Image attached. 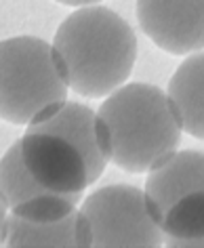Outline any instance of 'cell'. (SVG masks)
<instances>
[{"mask_svg": "<svg viewBox=\"0 0 204 248\" xmlns=\"http://www.w3.org/2000/svg\"><path fill=\"white\" fill-rule=\"evenodd\" d=\"M97 122L110 162L133 175L150 172L181 143L169 93L154 84H122L101 103Z\"/></svg>", "mask_w": 204, "mask_h": 248, "instance_id": "1", "label": "cell"}, {"mask_svg": "<svg viewBox=\"0 0 204 248\" xmlns=\"http://www.w3.org/2000/svg\"><path fill=\"white\" fill-rule=\"evenodd\" d=\"M55 53L74 93L108 97L128 80L137 59L131 26L106 7H82L61 21Z\"/></svg>", "mask_w": 204, "mask_h": 248, "instance_id": "2", "label": "cell"}, {"mask_svg": "<svg viewBox=\"0 0 204 248\" xmlns=\"http://www.w3.org/2000/svg\"><path fill=\"white\" fill-rule=\"evenodd\" d=\"M0 116L9 124H32L42 111L67 101V78L55 46L34 36L0 45Z\"/></svg>", "mask_w": 204, "mask_h": 248, "instance_id": "3", "label": "cell"}, {"mask_svg": "<svg viewBox=\"0 0 204 248\" xmlns=\"http://www.w3.org/2000/svg\"><path fill=\"white\" fill-rule=\"evenodd\" d=\"M91 248L160 246L164 232L152 215L145 191L133 185H108L82 202Z\"/></svg>", "mask_w": 204, "mask_h": 248, "instance_id": "4", "label": "cell"}, {"mask_svg": "<svg viewBox=\"0 0 204 248\" xmlns=\"http://www.w3.org/2000/svg\"><path fill=\"white\" fill-rule=\"evenodd\" d=\"M70 196H40L11 208L2 219V244L21 246H74L91 248L89 227Z\"/></svg>", "mask_w": 204, "mask_h": 248, "instance_id": "5", "label": "cell"}, {"mask_svg": "<svg viewBox=\"0 0 204 248\" xmlns=\"http://www.w3.org/2000/svg\"><path fill=\"white\" fill-rule=\"evenodd\" d=\"M21 160L48 194L70 196L80 200L91 185L89 166L76 147L63 137L48 133H30L19 139Z\"/></svg>", "mask_w": 204, "mask_h": 248, "instance_id": "6", "label": "cell"}, {"mask_svg": "<svg viewBox=\"0 0 204 248\" xmlns=\"http://www.w3.org/2000/svg\"><path fill=\"white\" fill-rule=\"evenodd\" d=\"M143 34L171 55L204 48V0H137Z\"/></svg>", "mask_w": 204, "mask_h": 248, "instance_id": "7", "label": "cell"}, {"mask_svg": "<svg viewBox=\"0 0 204 248\" xmlns=\"http://www.w3.org/2000/svg\"><path fill=\"white\" fill-rule=\"evenodd\" d=\"M30 133H48L67 139L82 154L89 166L91 183L103 175L108 164V152L101 143L97 114L82 103L63 101L45 109L32 124H28Z\"/></svg>", "mask_w": 204, "mask_h": 248, "instance_id": "8", "label": "cell"}, {"mask_svg": "<svg viewBox=\"0 0 204 248\" xmlns=\"http://www.w3.org/2000/svg\"><path fill=\"white\" fill-rule=\"evenodd\" d=\"M204 189V154L185 150L175 152L154 166L145 181V198L156 221L166 215L181 198Z\"/></svg>", "mask_w": 204, "mask_h": 248, "instance_id": "9", "label": "cell"}, {"mask_svg": "<svg viewBox=\"0 0 204 248\" xmlns=\"http://www.w3.org/2000/svg\"><path fill=\"white\" fill-rule=\"evenodd\" d=\"M169 97L183 131L204 141V51L191 53L169 82Z\"/></svg>", "mask_w": 204, "mask_h": 248, "instance_id": "10", "label": "cell"}, {"mask_svg": "<svg viewBox=\"0 0 204 248\" xmlns=\"http://www.w3.org/2000/svg\"><path fill=\"white\" fill-rule=\"evenodd\" d=\"M164 244L188 248L194 240L204 238V189L181 198L160 219Z\"/></svg>", "mask_w": 204, "mask_h": 248, "instance_id": "11", "label": "cell"}, {"mask_svg": "<svg viewBox=\"0 0 204 248\" xmlns=\"http://www.w3.org/2000/svg\"><path fill=\"white\" fill-rule=\"evenodd\" d=\"M59 4H65V7H93L95 2H101V0H57Z\"/></svg>", "mask_w": 204, "mask_h": 248, "instance_id": "12", "label": "cell"}, {"mask_svg": "<svg viewBox=\"0 0 204 248\" xmlns=\"http://www.w3.org/2000/svg\"><path fill=\"white\" fill-rule=\"evenodd\" d=\"M188 248H204V238H200V240H194V242H191V244H189Z\"/></svg>", "mask_w": 204, "mask_h": 248, "instance_id": "13", "label": "cell"}]
</instances>
